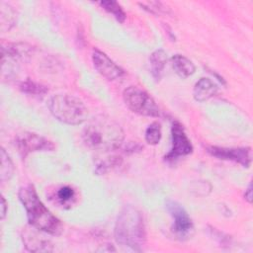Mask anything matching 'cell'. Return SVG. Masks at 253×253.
Returning <instances> with one entry per match:
<instances>
[{
	"label": "cell",
	"instance_id": "obj_10",
	"mask_svg": "<svg viewBox=\"0 0 253 253\" xmlns=\"http://www.w3.org/2000/svg\"><path fill=\"white\" fill-rule=\"evenodd\" d=\"M207 151L218 159L230 160L241 164L244 167H249L251 163V149L249 147L226 148L218 146H210Z\"/></svg>",
	"mask_w": 253,
	"mask_h": 253
},
{
	"label": "cell",
	"instance_id": "obj_21",
	"mask_svg": "<svg viewBox=\"0 0 253 253\" xmlns=\"http://www.w3.org/2000/svg\"><path fill=\"white\" fill-rule=\"evenodd\" d=\"M161 139V126L158 123L151 124L145 130V140L150 145H156Z\"/></svg>",
	"mask_w": 253,
	"mask_h": 253
},
{
	"label": "cell",
	"instance_id": "obj_5",
	"mask_svg": "<svg viewBox=\"0 0 253 253\" xmlns=\"http://www.w3.org/2000/svg\"><path fill=\"white\" fill-rule=\"evenodd\" d=\"M123 98L127 108L133 113L152 118L160 115L159 108L153 98L137 86H129L125 89Z\"/></svg>",
	"mask_w": 253,
	"mask_h": 253
},
{
	"label": "cell",
	"instance_id": "obj_14",
	"mask_svg": "<svg viewBox=\"0 0 253 253\" xmlns=\"http://www.w3.org/2000/svg\"><path fill=\"white\" fill-rule=\"evenodd\" d=\"M171 64L176 74L182 78H187L191 76L196 70L194 63L182 54L173 55L171 57Z\"/></svg>",
	"mask_w": 253,
	"mask_h": 253
},
{
	"label": "cell",
	"instance_id": "obj_4",
	"mask_svg": "<svg viewBox=\"0 0 253 253\" xmlns=\"http://www.w3.org/2000/svg\"><path fill=\"white\" fill-rule=\"evenodd\" d=\"M48 109L56 120L67 125H80L88 117V109L84 103L77 97L68 94L52 96L48 102Z\"/></svg>",
	"mask_w": 253,
	"mask_h": 253
},
{
	"label": "cell",
	"instance_id": "obj_8",
	"mask_svg": "<svg viewBox=\"0 0 253 253\" xmlns=\"http://www.w3.org/2000/svg\"><path fill=\"white\" fill-rule=\"evenodd\" d=\"M16 143L20 153L24 157L30 152L54 149V145L50 140L34 132H24L20 134Z\"/></svg>",
	"mask_w": 253,
	"mask_h": 253
},
{
	"label": "cell",
	"instance_id": "obj_6",
	"mask_svg": "<svg viewBox=\"0 0 253 253\" xmlns=\"http://www.w3.org/2000/svg\"><path fill=\"white\" fill-rule=\"evenodd\" d=\"M166 210L173 218L171 230L177 239L181 241L188 240L194 233L193 221L186 210L176 201L167 200Z\"/></svg>",
	"mask_w": 253,
	"mask_h": 253
},
{
	"label": "cell",
	"instance_id": "obj_1",
	"mask_svg": "<svg viewBox=\"0 0 253 253\" xmlns=\"http://www.w3.org/2000/svg\"><path fill=\"white\" fill-rule=\"evenodd\" d=\"M114 233L119 245L142 251L146 243V230L141 211L132 206H126L118 215Z\"/></svg>",
	"mask_w": 253,
	"mask_h": 253
},
{
	"label": "cell",
	"instance_id": "obj_18",
	"mask_svg": "<svg viewBox=\"0 0 253 253\" xmlns=\"http://www.w3.org/2000/svg\"><path fill=\"white\" fill-rule=\"evenodd\" d=\"M16 22V11L9 4L1 2V23L2 30L11 29L15 25Z\"/></svg>",
	"mask_w": 253,
	"mask_h": 253
},
{
	"label": "cell",
	"instance_id": "obj_23",
	"mask_svg": "<svg viewBox=\"0 0 253 253\" xmlns=\"http://www.w3.org/2000/svg\"><path fill=\"white\" fill-rule=\"evenodd\" d=\"M122 163V159L121 157H109V159L103 161L102 163H100L97 168H96V172L99 174H103L106 173L107 171H109L111 168L115 167V166H119Z\"/></svg>",
	"mask_w": 253,
	"mask_h": 253
},
{
	"label": "cell",
	"instance_id": "obj_17",
	"mask_svg": "<svg viewBox=\"0 0 253 253\" xmlns=\"http://www.w3.org/2000/svg\"><path fill=\"white\" fill-rule=\"evenodd\" d=\"M99 4L102 8H104V10H106L108 13L112 14L116 18V20L119 21L120 23H123L126 20V15L118 2L112 1V0H107V1H101Z\"/></svg>",
	"mask_w": 253,
	"mask_h": 253
},
{
	"label": "cell",
	"instance_id": "obj_7",
	"mask_svg": "<svg viewBox=\"0 0 253 253\" xmlns=\"http://www.w3.org/2000/svg\"><path fill=\"white\" fill-rule=\"evenodd\" d=\"M171 136L172 148L165 156L166 160H174L180 156H186L193 151V145L180 123L173 122L171 126Z\"/></svg>",
	"mask_w": 253,
	"mask_h": 253
},
{
	"label": "cell",
	"instance_id": "obj_9",
	"mask_svg": "<svg viewBox=\"0 0 253 253\" xmlns=\"http://www.w3.org/2000/svg\"><path fill=\"white\" fill-rule=\"evenodd\" d=\"M92 60L95 69L108 80H117L125 75L124 69L116 64L106 53L99 49L93 50Z\"/></svg>",
	"mask_w": 253,
	"mask_h": 253
},
{
	"label": "cell",
	"instance_id": "obj_11",
	"mask_svg": "<svg viewBox=\"0 0 253 253\" xmlns=\"http://www.w3.org/2000/svg\"><path fill=\"white\" fill-rule=\"evenodd\" d=\"M23 242L29 251L33 252H48L51 251V243L49 240L45 239L34 229L26 228L22 235Z\"/></svg>",
	"mask_w": 253,
	"mask_h": 253
},
{
	"label": "cell",
	"instance_id": "obj_2",
	"mask_svg": "<svg viewBox=\"0 0 253 253\" xmlns=\"http://www.w3.org/2000/svg\"><path fill=\"white\" fill-rule=\"evenodd\" d=\"M19 199L26 210L29 223L34 228L54 236L62 233V222L40 200L34 186L22 187L19 191Z\"/></svg>",
	"mask_w": 253,
	"mask_h": 253
},
{
	"label": "cell",
	"instance_id": "obj_3",
	"mask_svg": "<svg viewBox=\"0 0 253 253\" xmlns=\"http://www.w3.org/2000/svg\"><path fill=\"white\" fill-rule=\"evenodd\" d=\"M124 138L125 134L121 126L106 117L93 119L83 130L84 142L94 150H115L120 147Z\"/></svg>",
	"mask_w": 253,
	"mask_h": 253
},
{
	"label": "cell",
	"instance_id": "obj_16",
	"mask_svg": "<svg viewBox=\"0 0 253 253\" xmlns=\"http://www.w3.org/2000/svg\"><path fill=\"white\" fill-rule=\"evenodd\" d=\"M0 155H1V168H0L1 182L9 181L14 173V166H13L12 160L10 159L9 155L6 153L4 148H1Z\"/></svg>",
	"mask_w": 253,
	"mask_h": 253
},
{
	"label": "cell",
	"instance_id": "obj_25",
	"mask_svg": "<svg viewBox=\"0 0 253 253\" xmlns=\"http://www.w3.org/2000/svg\"><path fill=\"white\" fill-rule=\"evenodd\" d=\"M6 211H7V203L4 199V197L1 198V219H3L6 215Z\"/></svg>",
	"mask_w": 253,
	"mask_h": 253
},
{
	"label": "cell",
	"instance_id": "obj_15",
	"mask_svg": "<svg viewBox=\"0 0 253 253\" xmlns=\"http://www.w3.org/2000/svg\"><path fill=\"white\" fill-rule=\"evenodd\" d=\"M149 61L152 76L156 80H159L167 62V53L163 49H156L151 53Z\"/></svg>",
	"mask_w": 253,
	"mask_h": 253
},
{
	"label": "cell",
	"instance_id": "obj_12",
	"mask_svg": "<svg viewBox=\"0 0 253 253\" xmlns=\"http://www.w3.org/2000/svg\"><path fill=\"white\" fill-rule=\"evenodd\" d=\"M217 92V85L210 78H201L194 86L193 96L198 102H205L213 97Z\"/></svg>",
	"mask_w": 253,
	"mask_h": 253
},
{
	"label": "cell",
	"instance_id": "obj_13",
	"mask_svg": "<svg viewBox=\"0 0 253 253\" xmlns=\"http://www.w3.org/2000/svg\"><path fill=\"white\" fill-rule=\"evenodd\" d=\"M33 46L28 43H8L7 46L2 47V58H9L13 60H26L33 53Z\"/></svg>",
	"mask_w": 253,
	"mask_h": 253
},
{
	"label": "cell",
	"instance_id": "obj_24",
	"mask_svg": "<svg viewBox=\"0 0 253 253\" xmlns=\"http://www.w3.org/2000/svg\"><path fill=\"white\" fill-rule=\"evenodd\" d=\"M244 198L248 203L252 202V185L249 184L248 188L245 190V194H244Z\"/></svg>",
	"mask_w": 253,
	"mask_h": 253
},
{
	"label": "cell",
	"instance_id": "obj_20",
	"mask_svg": "<svg viewBox=\"0 0 253 253\" xmlns=\"http://www.w3.org/2000/svg\"><path fill=\"white\" fill-rule=\"evenodd\" d=\"M20 89L27 93V94H31V95H43L45 94L48 90L45 86L36 83L34 81L31 80H27L25 82H22L20 84Z\"/></svg>",
	"mask_w": 253,
	"mask_h": 253
},
{
	"label": "cell",
	"instance_id": "obj_19",
	"mask_svg": "<svg viewBox=\"0 0 253 253\" xmlns=\"http://www.w3.org/2000/svg\"><path fill=\"white\" fill-rule=\"evenodd\" d=\"M138 4L144 10H146L149 13H152L154 15H167V14H171L170 8L165 6L163 3L159 2V1H148V2L138 3Z\"/></svg>",
	"mask_w": 253,
	"mask_h": 253
},
{
	"label": "cell",
	"instance_id": "obj_22",
	"mask_svg": "<svg viewBox=\"0 0 253 253\" xmlns=\"http://www.w3.org/2000/svg\"><path fill=\"white\" fill-rule=\"evenodd\" d=\"M56 199L60 205L68 206L75 199V191L69 186H63L56 192Z\"/></svg>",
	"mask_w": 253,
	"mask_h": 253
}]
</instances>
